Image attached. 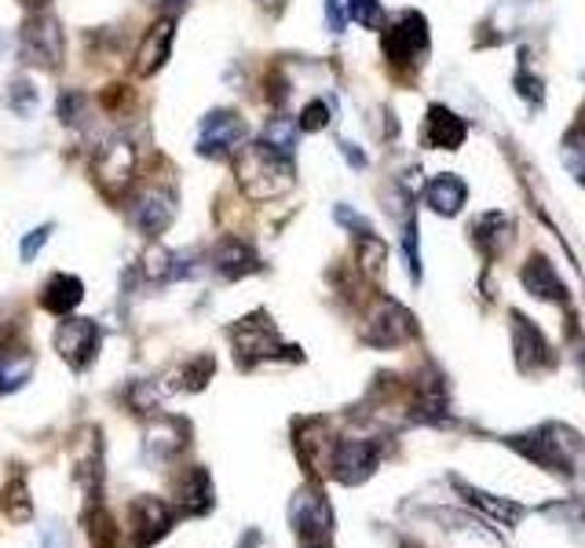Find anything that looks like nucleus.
<instances>
[{"label":"nucleus","instance_id":"nucleus-30","mask_svg":"<svg viewBox=\"0 0 585 548\" xmlns=\"http://www.w3.org/2000/svg\"><path fill=\"white\" fill-rule=\"evenodd\" d=\"M84 526H89V545L92 548H122L117 545V526L106 509H92L84 515Z\"/></svg>","mask_w":585,"mask_h":548},{"label":"nucleus","instance_id":"nucleus-43","mask_svg":"<svg viewBox=\"0 0 585 548\" xmlns=\"http://www.w3.org/2000/svg\"><path fill=\"white\" fill-rule=\"evenodd\" d=\"M337 147H341V153H344V158H348V161L355 164V169H366V158H363V150H359V147H355V142H348V139H341V142H337Z\"/></svg>","mask_w":585,"mask_h":548},{"label":"nucleus","instance_id":"nucleus-23","mask_svg":"<svg viewBox=\"0 0 585 548\" xmlns=\"http://www.w3.org/2000/svg\"><path fill=\"white\" fill-rule=\"evenodd\" d=\"M508 238H513V219H508L505 213H497V208L472 219V241L486 260L497 256V252L508 246Z\"/></svg>","mask_w":585,"mask_h":548},{"label":"nucleus","instance_id":"nucleus-18","mask_svg":"<svg viewBox=\"0 0 585 548\" xmlns=\"http://www.w3.org/2000/svg\"><path fill=\"white\" fill-rule=\"evenodd\" d=\"M213 267H216V274H220V278L238 282V278H245V274L260 271V256H256V249L249 246L245 238L227 235V238L216 241V249H213Z\"/></svg>","mask_w":585,"mask_h":548},{"label":"nucleus","instance_id":"nucleus-32","mask_svg":"<svg viewBox=\"0 0 585 548\" xmlns=\"http://www.w3.org/2000/svg\"><path fill=\"white\" fill-rule=\"evenodd\" d=\"M344 11H348L352 22H359V26H366V30H381L385 26L381 0H344Z\"/></svg>","mask_w":585,"mask_h":548},{"label":"nucleus","instance_id":"nucleus-25","mask_svg":"<svg viewBox=\"0 0 585 548\" xmlns=\"http://www.w3.org/2000/svg\"><path fill=\"white\" fill-rule=\"evenodd\" d=\"M84 300V282L78 274H51L41 293V307L51 315H70Z\"/></svg>","mask_w":585,"mask_h":548},{"label":"nucleus","instance_id":"nucleus-12","mask_svg":"<svg viewBox=\"0 0 585 548\" xmlns=\"http://www.w3.org/2000/svg\"><path fill=\"white\" fill-rule=\"evenodd\" d=\"M187 446H191V421H183V416L165 413L147 424L144 454L154 460V465H169V460H176Z\"/></svg>","mask_w":585,"mask_h":548},{"label":"nucleus","instance_id":"nucleus-8","mask_svg":"<svg viewBox=\"0 0 585 548\" xmlns=\"http://www.w3.org/2000/svg\"><path fill=\"white\" fill-rule=\"evenodd\" d=\"M249 136L245 121L234 114V110H209V114L202 117L198 125V139H194V150L202 153V158H231V153L242 147Z\"/></svg>","mask_w":585,"mask_h":548},{"label":"nucleus","instance_id":"nucleus-38","mask_svg":"<svg viewBox=\"0 0 585 548\" xmlns=\"http://www.w3.org/2000/svg\"><path fill=\"white\" fill-rule=\"evenodd\" d=\"M333 219H337V224H341V227H348L355 238L377 235V230H374V224H370V219H366V216H359V213H355V208H352V205H337V208H333Z\"/></svg>","mask_w":585,"mask_h":548},{"label":"nucleus","instance_id":"nucleus-48","mask_svg":"<svg viewBox=\"0 0 585 548\" xmlns=\"http://www.w3.org/2000/svg\"><path fill=\"white\" fill-rule=\"evenodd\" d=\"M311 548H322V545H311Z\"/></svg>","mask_w":585,"mask_h":548},{"label":"nucleus","instance_id":"nucleus-19","mask_svg":"<svg viewBox=\"0 0 585 548\" xmlns=\"http://www.w3.org/2000/svg\"><path fill=\"white\" fill-rule=\"evenodd\" d=\"M172 498L180 501V509L183 515H205L213 509V479H209V471L198 468V465H191V468H183L176 482H172Z\"/></svg>","mask_w":585,"mask_h":548},{"label":"nucleus","instance_id":"nucleus-46","mask_svg":"<svg viewBox=\"0 0 585 548\" xmlns=\"http://www.w3.org/2000/svg\"><path fill=\"white\" fill-rule=\"evenodd\" d=\"M158 4H161V8H172V11H180L183 4H187V0H158Z\"/></svg>","mask_w":585,"mask_h":548},{"label":"nucleus","instance_id":"nucleus-41","mask_svg":"<svg viewBox=\"0 0 585 548\" xmlns=\"http://www.w3.org/2000/svg\"><path fill=\"white\" fill-rule=\"evenodd\" d=\"M37 548H70V534L62 523H51L48 530H41V541Z\"/></svg>","mask_w":585,"mask_h":548},{"label":"nucleus","instance_id":"nucleus-45","mask_svg":"<svg viewBox=\"0 0 585 548\" xmlns=\"http://www.w3.org/2000/svg\"><path fill=\"white\" fill-rule=\"evenodd\" d=\"M23 8H26V11H45L48 0H23Z\"/></svg>","mask_w":585,"mask_h":548},{"label":"nucleus","instance_id":"nucleus-10","mask_svg":"<svg viewBox=\"0 0 585 548\" xmlns=\"http://www.w3.org/2000/svg\"><path fill=\"white\" fill-rule=\"evenodd\" d=\"M92 172H95V180H100V186L106 194L122 197L136 180V147L128 139L103 142L100 153H95V161H92Z\"/></svg>","mask_w":585,"mask_h":548},{"label":"nucleus","instance_id":"nucleus-36","mask_svg":"<svg viewBox=\"0 0 585 548\" xmlns=\"http://www.w3.org/2000/svg\"><path fill=\"white\" fill-rule=\"evenodd\" d=\"M297 128H300V132H322V128H330V106L322 103V99H311V103H305V110H300Z\"/></svg>","mask_w":585,"mask_h":548},{"label":"nucleus","instance_id":"nucleus-15","mask_svg":"<svg viewBox=\"0 0 585 548\" xmlns=\"http://www.w3.org/2000/svg\"><path fill=\"white\" fill-rule=\"evenodd\" d=\"M176 219V197L169 191H161V186H150L136 197V208H133V224L139 227V235H147L150 241H158L161 235L169 230V224Z\"/></svg>","mask_w":585,"mask_h":548},{"label":"nucleus","instance_id":"nucleus-40","mask_svg":"<svg viewBox=\"0 0 585 548\" xmlns=\"http://www.w3.org/2000/svg\"><path fill=\"white\" fill-rule=\"evenodd\" d=\"M59 117L67 121V125H81V117H84V95H81V92H62V99H59Z\"/></svg>","mask_w":585,"mask_h":548},{"label":"nucleus","instance_id":"nucleus-11","mask_svg":"<svg viewBox=\"0 0 585 548\" xmlns=\"http://www.w3.org/2000/svg\"><path fill=\"white\" fill-rule=\"evenodd\" d=\"M100 344H103V329L92 318H67L56 329V351L73 369H89L95 355H100Z\"/></svg>","mask_w":585,"mask_h":548},{"label":"nucleus","instance_id":"nucleus-3","mask_svg":"<svg viewBox=\"0 0 585 548\" xmlns=\"http://www.w3.org/2000/svg\"><path fill=\"white\" fill-rule=\"evenodd\" d=\"M19 52L37 70H59L67 59V37L56 15L48 11H30L26 22L19 26Z\"/></svg>","mask_w":585,"mask_h":548},{"label":"nucleus","instance_id":"nucleus-39","mask_svg":"<svg viewBox=\"0 0 585 548\" xmlns=\"http://www.w3.org/2000/svg\"><path fill=\"white\" fill-rule=\"evenodd\" d=\"M51 230H56V227H51V224H45V227H37V230H30V235L23 238V246H19V256H23L26 263H30V260H34V256H37V252H41V246H48Z\"/></svg>","mask_w":585,"mask_h":548},{"label":"nucleus","instance_id":"nucleus-1","mask_svg":"<svg viewBox=\"0 0 585 548\" xmlns=\"http://www.w3.org/2000/svg\"><path fill=\"white\" fill-rule=\"evenodd\" d=\"M231 158H234V180L249 202H275V197L292 191V183H297L292 158L271 150L264 139L245 142V147H238Z\"/></svg>","mask_w":585,"mask_h":548},{"label":"nucleus","instance_id":"nucleus-29","mask_svg":"<svg viewBox=\"0 0 585 548\" xmlns=\"http://www.w3.org/2000/svg\"><path fill=\"white\" fill-rule=\"evenodd\" d=\"M297 125H292L289 117H271L267 121V128L260 132V139L267 142L271 150H278V153H286V158H292V150H297Z\"/></svg>","mask_w":585,"mask_h":548},{"label":"nucleus","instance_id":"nucleus-21","mask_svg":"<svg viewBox=\"0 0 585 548\" xmlns=\"http://www.w3.org/2000/svg\"><path fill=\"white\" fill-rule=\"evenodd\" d=\"M73 476L89 493V501L100 498L103 490V443H100V427H84L78 438V460H73Z\"/></svg>","mask_w":585,"mask_h":548},{"label":"nucleus","instance_id":"nucleus-26","mask_svg":"<svg viewBox=\"0 0 585 548\" xmlns=\"http://www.w3.org/2000/svg\"><path fill=\"white\" fill-rule=\"evenodd\" d=\"M34 377V355L23 347H0V395H12Z\"/></svg>","mask_w":585,"mask_h":548},{"label":"nucleus","instance_id":"nucleus-9","mask_svg":"<svg viewBox=\"0 0 585 548\" xmlns=\"http://www.w3.org/2000/svg\"><path fill=\"white\" fill-rule=\"evenodd\" d=\"M417 336V318L406 311L399 300H388L381 296L370 315V322H366V344L374 347H399L406 344V340Z\"/></svg>","mask_w":585,"mask_h":548},{"label":"nucleus","instance_id":"nucleus-27","mask_svg":"<svg viewBox=\"0 0 585 548\" xmlns=\"http://www.w3.org/2000/svg\"><path fill=\"white\" fill-rule=\"evenodd\" d=\"M0 512L12 523H30L34 520V501H30V490L23 479H12L4 490H0Z\"/></svg>","mask_w":585,"mask_h":548},{"label":"nucleus","instance_id":"nucleus-28","mask_svg":"<svg viewBox=\"0 0 585 548\" xmlns=\"http://www.w3.org/2000/svg\"><path fill=\"white\" fill-rule=\"evenodd\" d=\"M560 161H563V169L574 175V183L585 186V121H582V125H574L567 136H563Z\"/></svg>","mask_w":585,"mask_h":548},{"label":"nucleus","instance_id":"nucleus-37","mask_svg":"<svg viewBox=\"0 0 585 548\" xmlns=\"http://www.w3.org/2000/svg\"><path fill=\"white\" fill-rule=\"evenodd\" d=\"M213 369H216V362H213L209 355H202L198 362H191V366L183 369V384H180V388H183V391H202L205 384H209Z\"/></svg>","mask_w":585,"mask_h":548},{"label":"nucleus","instance_id":"nucleus-4","mask_svg":"<svg viewBox=\"0 0 585 548\" xmlns=\"http://www.w3.org/2000/svg\"><path fill=\"white\" fill-rule=\"evenodd\" d=\"M231 344H234V355L242 358V366L249 362H264V358H282V355H297V347L286 344V340L278 336L275 322H271L267 311H253L245 318H238L231 326Z\"/></svg>","mask_w":585,"mask_h":548},{"label":"nucleus","instance_id":"nucleus-33","mask_svg":"<svg viewBox=\"0 0 585 548\" xmlns=\"http://www.w3.org/2000/svg\"><path fill=\"white\" fill-rule=\"evenodd\" d=\"M385 260H388V249H385L381 238H377V235L359 238V267L366 274H381L385 271Z\"/></svg>","mask_w":585,"mask_h":548},{"label":"nucleus","instance_id":"nucleus-17","mask_svg":"<svg viewBox=\"0 0 585 548\" xmlns=\"http://www.w3.org/2000/svg\"><path fill=\"white\" fill-rule=\"evenodd\" d=\"M464 136H469V125H464V117L454 114L450 106L443 103H432L428 114H425V128H421V139H425V147L432 150H458Z\"/></svg>","mask_w":585,"mask_h":548},{"label":"nucleus","instance_id":"nucleus-31","mask_svg":"<svg viewBox=\"0 0 585 548\" xmlns=\"http://www.w3.org/2000/svg\"><path fill=\"white\" fill-rule=\"evenodd\" d=\"M8 106L19 117H30L37 110V88L30 84V77H12V84H8Z\"/></svg>","mask_w":585,"mask_h":548},{"label":"nucleus","instance_id":"nucleus-35","mask_svg":"<svg viewBox=\"0 0 585 548\" xmlns=\"http://www.w3.org/2000/svg\"><path fill=\"white\" fill-rule=\"evenodd\" d=\"M403 249H406V267L410 274H414V282L421 278V252H417V216H414V208L406 213L403 219Z\"/></svg>","mask_w":585,"mask_h":548},{"label":"nucleus","instance_id":"nucleus-42","mask_svg":"<svg viewBox=\"0 0 585 548\" xmlns=\"http://www.w3.org/2000/svg\"><path fill=\"white\" fill-rule=\"evenodd\" d=\"M344 22H348V11H344V0H326V26L330 33H341Z\"/></svg>","mask_w":585,"mask_h":548},{"label":"nucleus","instance_id":"nucleus-14","mask_svg":"<svg viewBox=\"0 0 585 548\" xmlns=\"http://www.w3.org/2000/svg\"><path fill=\"white\" fill-rule=\"evenodd\" d=\"M513 347H516V366L524 373H538V369H549L557 355H552V344L546 340V333L524 318L519 311H513Z\"/></svg>","mask_w":585,"mask_h":548},{"label":"nucleus","instance_id":"nucleus-13","mask_svg":"<svg viewBox=\"0 0 585 548\" xmlns=\"http://www.w3.org/2000/svg\"><path fill=\"white\" fill-rule=\"evenodd\" d=\"M128 515H133V545L136 548L158 545L161 537L172 530V523H176V512H172L161 498H136Z\"/></svg>","mask_w":585,"mask_h":548},{"label":"nucleus","instance_id":"nucleus-47","mask_svg":"<svg viewBox=\"0 0 585 548\" xmlns=\"http://www.w3.org/2000/svg\"><path fill=\"white\" fill-rule=\"evenodd\" d=\"M260 541V534H253V530H249L245 537H242V545H238V548H249V545H256Z\"/></svg>","mask_w":585,"mask_h":548},{"label":"nucleus","instance_id":"nucleus-7","mask_svg":"<svg viewBox=\"0 0 585 548\" xmlns=\"http://www.w3.org/2000/svg\"><path fill=\"white\" fill-rule=\"evenodd\" d=\"M289 526L300 541L326 545L333 537V509L319 487H300L289 501Z\"/></svg>","mask_w":585,"mask_h":548},{"label":"nucleus","instance_id":"nucleus-6","mask_svg":"<svg viewBox=\"0 0 585 548\" xmlns=\"http://www.w3.org/2000/svg\"><path fill=\"white\" fill-rule=\"evenodd\" d=\"M377 465H381V446L370 438H333L330 443L326 468L344 487H359L374 476Z\"/></svg>","mask_w":585,"mask_h":548},{"label":"nucleus","instance_id":"nucleus-22","mask_svg":"<svg viewBox=\"0 0 585 548\" xmlns=\"http://www.w3.org/2000/svg\"><path fill=\"white\" fill-rule=\"evenodd\" d=\"M464 202H469V186H464L461 175H454V172L432 175L425 186V205L439 216H458Z\"/></svg>","mask_w":585,"mask_h":548},{"label":"nucleus","instance_id":"nucleus-2","mask_svg":"<svg viewBox=\"0 0 585 548\" xmlns=\"http://www.w3.org/2000/svg\"><path fill=\"white\" fill-rule=\"evenodd\" d=\"M505 446H513L530 465L552 471V476L571 479L582 460V438L567 424H538L524 435H508Z\"/></svg>","mask_w":585,"mask_h":548},{"label":"nucleus","instance_id":"nucleus-20","mask_svg":"<svg viewBox=\"0 0 585 548\" xmlns=\"http://www.w3.org/2000/svg\"><path fill=\"white\" fill-rule=\"evenodd\" d=\"M454 490H458L461 498L472 504V509H480L486 520H494L497 526H508V530H513V526L524 520V515H530L527 504L508 501V498H494V493H486L480 487H469V482H461V479H454Z\"/></svg>","mask_w":585,"mask_h":548},{"label":"nucleus","instance_id":"nucleus-5","mask_svg":"<svg viewBox=\"0 0 585 548\" xmlns=\"http://www.w3.org/2000/svg\"><path fill=\"white\" fill-rule=\"evenodd\" d=\"M428 22L421 11H403L399 15V22H392V26L385 30L381 37V48H385V59L399 66V70H417L421 62H425L428 55Z\"/></svg>","mask_w":585,"mask_h":548},{"label":"nucleus","instance_id":"nucleus-16","mask_svg":"<svg viewBox=\"0 0 585 548\" xmlns=\"http://www.w3.org/2000/svg\"><path fill=\"white\" fill-rule=\"evenodd\" d=\"M172 37H176V19L165 15L158 19L154 26L144 33V41H139L136 48V77H154L161 66L169 62V52H172Z\"/></svg>","mask_w":585,"mask_h":548},{"label":"nucleus","instance_id":"nucleus-34","mask_svg":"<svg viewBox=\"0 0 585 548\" xmlns=\"http://www.w3.org/2000/svg\"><path fill=\"white\" fill-rule=\"evenodd\" d=\"M519 59H524V55H519ZM516 92H519V99H524V103H530V106H541V99H546V88H541V77H535L527 70V59L519 62V70H516Z\"/></svg>","mask_w":585,"mask_h":548},{"label":"nucleus","instance_id":"nucleus-24","mask_svg":"<svg viewBox=\"0 0 585 548\" xmlns=\"http://www.w3.org/2000/svg\"><path fill=\"white\" fill-rule=\"evenodd\" d=\"M519 282H524V289L530 296H538V300H563V296H567L563 282L557 278V271H552V263L546 256H538V252L519 267Z\"/></svg>","mask_w":585,"mask_h":548},{"label":"nucleus","instance_id":"nucleus-44","mask_svg":"<svg viewBox=\"0 0 585 548\" xmlns=\"http://www.w3.org/2000/svg\"><path fill=\"white\" fill-rule=\"evenodd\" d=\"M256 4L264 8L267 15H282V11H286V4H289V0H256Z\"/></svg>","mask_w":585,"mask_h":548}]
</instances>
